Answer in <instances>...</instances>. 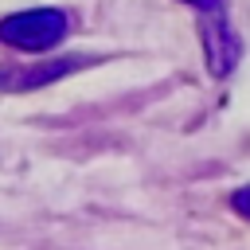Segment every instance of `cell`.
<instances>
[{"label":"cell","instance_id":"6da1fadb","mask_svg":"<svg viewBox=\"0 0 250 250\" xmlns=\"http://www.w3.org/2000/svg\"><path fill=\"white\" fill-rule=\"evenodd\" d=\"M70 35V16L59 8H27L0 20V43L16 51H51Z\"/></svg>","mask_w":250,"mask_h":250},{"label":"cell","instance_id":"7a4b0ae2","mask_svg":"<svg viewBox=\"0 0 250 250\" xmlns=\"http://www.w3.org/2000/svg\"><path fill=\"white\" fill-rule=\"evenodd\" d=\"M203 51H207L211 74H227L234 66V59H238V35L223 20V12H207V20H203Z\"/></svg>","mask_w":250,"mask_h":250},{"label":"cell","instance_id":"3957f363","mask_svg":"<svg viewBox=\"0 0 250 250\" xmlns=\"http://www.w3.org/2000/svg\"><path fill=\"white\" fill-rule=\"evenodd\" d=\"M86 59H55L51 66H39V70H27V74H0V90H31V86H43V82H55L70 70H78Z\"/></svg>","mask_w":250,"mask_h":250},{"label":"cell","instance_id":"277c9868","mask_svg":"<svg viewBox=\"0 0 250 250\" xmlns=\"http://www.w3.org/2000/svg\"><path fill=\"white\" fill-rule=\"evenodd\" d=\"M230 207H234V211L250 223V184H246V188H238V191L230 195Z\"/></svg>","mask_w":250,"mask_h":250}]
</instances>
